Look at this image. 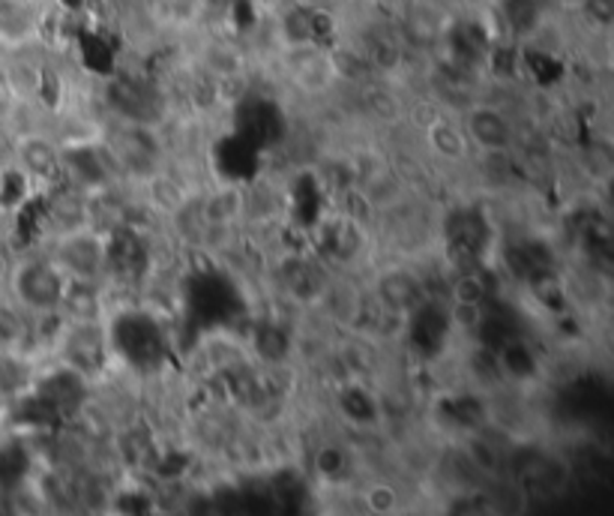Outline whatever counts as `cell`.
Returning a JSON list of instances; mask_svg holds the SVG:
<instances>
[{
	"mask_svg": "<svg viewBox=\"0 0 614 516\" xmlns=\"http://www.w3.org/2000/svg\"><path fill=\"white\" fill-rule=\"evenodd\" d=\"M0 225H3V208H0Z\"/></svg>",
	"mask_w": 614,
	"mask_h": 516,
	"instance_id": "cell-2",
	"label": "cell"
},
{
	"mask_svg": "<svg viewBox=\"0 0 614 516\" xmlns=\"http://www.w3.org/2000/svg\"><path fill=\"white\" fill-rule=\"evenodd\" d=\"M7 297L27 316H48L67 306L70 277L51 256H24L10 261L7 270Z\"/></svg>",
	"mask_w": 614,
	"mask_h": 516,
	"instance_id": "cell-1",
	"label": "cell"
}]
</instances>
